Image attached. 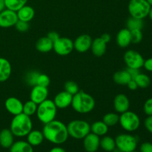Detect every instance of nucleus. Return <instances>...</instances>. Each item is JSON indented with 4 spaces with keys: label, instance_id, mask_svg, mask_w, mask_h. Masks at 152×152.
I'll use <instances>...</instances> for the list:
<instances>
[{
    "label": "nucleus",
    "instance_id": "72a5a7b5",
    "mask_svg": "<svg viewBox=\"0 0 152 152\" xmlns=\"http://www.w3.org/2000/svg\"><path fill=\"white\" fill-rule=\"evenodd\" d=\"M39 74V72L36 71H31L27 73L25 76V81L26 84L32 87L37 86V80H38Z\"/></svg>",
    "mask_w": 152,
    "mask_h": 152
},
{
    "label": "nucleus",
    "instance_id": "7c9ffc66",
    "mask_svg": "<svg viewBox=\"0 0 152 152\" xmlns=\"http://www.w3.org/2000/svg\"><path fill=\"white\" fill-rule=\"evenodd\" d=\"M119 120H120V115L117 113L114 112L107 113L102 117V121L108 127H112V126H116L117 123H119Z\"/></svg>",
    "mask_w": 152,
    "mask_h": 152
},
{
    "label": "nucleus",
    "instance_id": "f704fd0d",
    "mask_svg": "<svg viewBox=\"0 0 152 152\" xmlns=\"http://www.w3.org/2000/svg\"><path fill=\"white\" fill-rule=\"evenodd\" d=\"M64 88L66 92L69 93L70 94H71L72 96L75 95L76 94L78 93L80 91V89H79V86L74 81H68L65 83V86H64Z\"/></svg>",
    "mask_w": 152,
    "mask_h": 152
},
{
    "label": "nucleus",
    "instance_id": "9b49d317",
    "mask_svg": "<svg viewBox=\"0 0 152 152\" xmlns=\"http://www.w3.org/2000/svg\"><path fill=\"white\" fill-rule=\"evenodd\" d=\"M16 12L5 8L0 12V28H8L15 26L18 22Z\"/></svg>",
    "mask_w": 152,
    "mask_h": 152
},
{
    "label": "nucleus",
    "instance_id": "c03bdc74",
    "mask_svg": "<svg viewBox=\"0 0 152 152\" xmlns=\"http://www.w3.org/2000/svg\"><path fill=\"white\" fill-rule=\"evenodd\" d=\"M127 71L129 73V74H130V76L132 77V79H134L135 77H137V76L138 75V74L140 73V69H135V68H127Z\"/></svg>",
    "mask_w": 152,
    "mask_h": 152
},
{
    "label": "nucleus",
    "instance_id": "2f4dec72",
    "mask_svg": "<svg viewBox=\"0 0 152 152\" xmlns=\"http://www.w3.org/2000/svg\"><path fill=\"white\" fill-rule=\"evenodd\" d=\"M144 26L143 19H137V18H134L131 16L129 18L126 22V28H128L130 31L135 29L142 30Z\"/></svg>",
    "mask_w": 152,
    "mask_h": 152
},
{
    "label": "nucleus",
    "instance_id": "aec40b11",
    "mask_svg": "<svg viewBox=\"0 0 152 152\" xmlns=\"http://www.w3.org/2000/svg\"><path fill=\"white\" fill-rule=\"evenodd\" d=\"M18 19L24 22H29L32 20L35 16V10L31 6L25 4L16 11Z\"/></svg>",
    "mask_w": 152,
    "mask_h": 152
},
{
    "label": "nucleus",
    "instance_id": "6ab92c4d",
    "mask_svg": "<svg viewBox=\"0 0 152 152\" xmlns=\"http://www.w3.org/2000/svg\"><path fill=\"white\" fill-rule=\"evenodd\" d=\"M12 74L10 62L4 57H0V83L6 82Z\"/></svg>",
    "mask_w": 152,
    "mask_h": 152
},
{
    "label": "nucleus",
    "instance_id": "4be33fe9",
    "mask_svg": "<svg viewBox=\"0 0 152 152\" xmlns=\"http://www.w3.org/2000/svg\"><path fill=\"white\" fill-rule=\"evenodd\" d=\"M14 142V135L10 129H4L0 132V145L4 148H10Z\"/></svg>",
    "mask_w": 152,
    "mask_h": 152
},
{
    "label": "nucleus",
    "instance_id": "a878e982",
    "mask_svg": "<svg viewBox=\"0 0 152 152\" xmlns=\"http://www.w3.org/2000/svg\"><path fill=\"white\" fill-rule=\"evenodd\" d=\"M9 149L10 152H34V147L24 140L14 142Z\"/></svg>",
    "mask_w": 152,
    "mask_h": 152
},
{
    "label": "nucleus",
    "instance_id": "dca6fc26",
    "mask_svg": "<svg viewBox=\"0 0 152 152\" xmlns=\"http://www.w3.org/2000/svg\"><path fill=\"white\" fill-rule=\"evenodd\" d=\"M99 137L91 132L83 138V146L87 152H96L99 148Z\"/></svg>",
    "mask_w": 152,
    "mask_h": 152
},
{
    "label": "nucleus",
    "instance_id": "f257e3e1",
    "mask_svg": "<svg viewBox=\"0 0 152 152\" xmlns=\"http://www.w3.org/2000/svg\"><path fill=\"white\" fill-rule=\"evenodd\" d=\"M42 132L45 139L55 145L65 143L69 137L67 126L60 120H53L45 124Z\"/></svg>",
    "mask_w": 152,
    "mask_h": 152
},
{
    "label": "nucleus",
    "instance_id": "20e7f679",
    "mask_svg": "<svg viewBox=\"0 0 152 152\" xmlns=\"http://www.w3.org/2000/svg\"><path fill=\"white\" fill-rule=\"evenodd\" d=\"M57 109L53 101L47 99L38 105L36 113L37 119L42 124H47L55 120Z\"/></svg>",
    "mask_w": 152,
    "mask_h": 152
},
{
    "label": "nucleus",
    "instance_id": "f3484780",
    "mask_svg": "<svg viewBox=\"0 0 152 152\" xmlns=\"http://www.w3.org/2000/svg\"><path fill=\"white\" fill-rule=\"evenodd\" d=\"M73 96L65 91L58 93L53 99V102L59 109H65L71 105Z\"/></svg>",
    "mask_w": 152,
    "mask_h": 152
},
{
    "label": "nucleus",
    "instance_id": "2eb2a0df",
    "mask_svg": "<svg viewBox=\"0 0 152 152\" xmlns=\"http://www.w3.org/2000/svg\"><path fill=\"white\" fill-rule=\"evenodd\" d=\"M114 108L117 114H123L129 111L130 108V100L124 94H119L114 99Z\"/></svg>",
    "mask_w": 152,
    "mask_h": 152
},
{
    "label": "nucleus",
    "instance_id": "393cba45",
    "mask_svg": "<svg viewBox=\"0 0 152 152\" xmlns=\"http://www.w3.org/2000/svg\"><path fill=\"white\" fill-rule=\"evenodd\" d=\"M108 126L103 121H96L91 125V132L97 135L99 137L107 134L108 132Z\"/></svg>",
    "mask_w": 152,
    "mask_h": 152
},
{
    "label": "nucleus",
    "instance_id": "a211bd4d",
    "mask_svg": "<svg viewBox=\"0 0 152 152\" xmlns=\"http://www.w3.org/2000/svg\"><path fill=\"white\" fill-rule=\"evenodd\" d=\"M116 41L117 45L120 48L129 47V45L132 43V37H131V31L128 28H123L120 30L117 34Z\"/></svg>",
    "mask_w": 152,
    "mask_h": 152
},
{
    "label": "nucleus",
    "instance_id": "a18cd8bd",
    "mask_svg": "<svg viewBox=\"0 0 152 152\" xmlns=\"http://www.w3.org/2000/svg\"><path fill=\"white\" fill-rule=\"evenodd\" d=\"M127 86L129 88V89H130L132 91H135L138 88L137 84V83L135 82V80L134 79L130 80V82L127 84Z\"/></svg>",
    "mask_w": 152,
    "mask_h": 152
},
{
    "label": "nucleus",
    "instance_id": "39448f33",
    "mask_svg": "<svg viewBox=\"0 0 152 152\" xmlns=\"http://www.w3.org/2000/svg\"><path fill=\"white\" fill-rule=\"evenodd\" d=\"M68 135L75 140H83L91 132V125L86 120H74L67 125Z\"/></svg>",
    "mask_w": 152,
    "mask_h": 152
},
{
    "label": "nucleus",
    "instance_id": "5fc2aeb1",
    "mask_svg": "<svg viewBox=\"0 0 152 152\" xmlns=\"http://www.w3.org/2000/svg\"><path fill=\"white\" fill-rule=\"evenodd\" d=\"M9 152H10V151H9Z\"/></svg>",
    "mask_w": 152,
    "mask_h": 152
},
{
    "label": "nucleus",
    "instance_id": "4c0bfd02",
    "mask_svg": "<svg viewBox=\"0 0 152 152\" xmlns=\"http://www.w3.org/2000/svg\"><path fill=\"white\" fill-rule=\"evenodd\" d=\"M14 27L16 28V29L18 31H19V32L21 33H24L28 31V29H29L30 28V25L29 22L18 20V22H16V24L15 25Z\"/></svg>",
    "mask_w": 152,
    "mask_h": 152
},
{
    "label": "nucleus",
    "instance_id": "864d4df0",
    "mask_svg": "<svg viewBox=\"0 0 152 152\" xmlns=\"http://www.w3.org/2000/svg\"><path fill=\"white\" fill-rule=\"evenodd\" d=\"M131 152H138V151H137L136 150H135V151H131Z\"/></svg>",
    "mask_w": 152,
    "mask_h": 152
},
{
    "label": "nucleus",
    "instance_id": "58836bf2",
    "mask_svg": "<svg viewBox=\"0 0 152 152\" xmlns=\"http://www.w3.org/2000/svg\"><path fill=\"white\" fill-rule=\"evenodd\" d=\"M143 111L147 116H152V97L148 98L143 105Z\"/></svg>",
    "mask_w": 152,
    "mask_h": 152
},
{
    "label": "nucleus",
    "instance_id": "a19ab883",
    "mask_svg": "<svg viewBox=\"0 0 152 152\" xmlns=\"http://www.w3.org/2000/svg\"><path fill=\"white\" fill-rule=\"evenodd\" d=\"M144 126L145 129L149 133L152 134V116H148L144 121Z\"/></svg>",
    "mask_w": 152,
    "mask_h": 152
},
{
    "label": "nucleus",
    "instance_id": "49530a36",
    "mask_svg": "<svg viewBox=\"0 0 152 152\" xmlns=\"http://www.w3.org/2000/svg\"><path fill=\"white\" fill-rule=\"evenodd\" d=\"M100 38L102 39L106 44L111 41V36H110L109 34H103L101 36Z\"/></svg>",
    "mask_w": 152,
    "mask_h": 152
},
{
    "label": "nucleus",
    "instance_id": "bb28decb",
    "mask_svg": "<svg viewBox=\"0 0 152 152\" xmlns=\"http://www.w3.org/2000/svg\"><path fill=\"white\" fill-rule=\"evenodd\" d=\"M113 80L116 84L120 86H127L132 78L127 70H123V71H117L113 76Z\"/></svg>",
    "mask_w": 152,
    "mask_h": 152
},
{
    "label": "nucleus",
    "instance_id": "37998d69",
    "mask_svg": "<svg viewBox=\"0 0 152 152\" xmlns=\"http://www.w3.org/2000/svg\"><path fill=\"white\" fill-rule=\"evenodd\" d=\"M47 37L53 42L56 41V40L58 38H59L60 37H59V34H58L57 32H56V31H50V32H49L48 34Z\"/></svg>",
    "mask_w": 152,
    "mask_h": 152
},
{
    "label": "nucleus",
    "instance_id": "1a4fd4ad",
    "mask_svg": "<svg viewBox=\"0 0 152 152\" xmlns=\"http://www.w3.org/2000/svg\"><path fill=\"white\" fill-rule=\"evenodd\" d=\"M74 49V41L68 37H59L53 42V50L59 56H67Z\"/></svg>",
    "mask_w": 152,
    "mask_h": 152
},
{
    "label": "nucleus",
    "instance_id": "423d86ee",
    "mask_svg": "<svg viewBox=\"0 0 152 152\" xmlns=\"http://www.w3.org/2000/svg\"><path fill=\"white\" fill-rule=\"evenodd\" d=\"M151 7L146 0H130L128 10L132 17L144 19L148 16Z\"/></svg>",
    "mask_w": 152,
    "mask_h": 152
},
{
    "label": "nucleus",
    "instance_id": "79ce46f5",
    "mask_svg": "<svg viewBox=\"0 0 152 152\" xmlns=\"http://www.w3.org/2000/svg\"><path fill=\"white\" fill-rule=\"evenodd\" d=\"M143 68L148 72L152 73V57L145 59L143 64Z\"/></svg>",
    "mask_w": 152,
    "mask_h": 152
},
{
    "label": "nucleus",
    "instance_id": "c9c22d12",
    "mask_svg": "<svg viewBox=\"0 0 152 152\" xmlns=\"http://www.w3.org/2000/svg\"><path fill=\"white\" fill-rule=\"evenodd\" d=\"M131 37H132V43L134 44H138L141 42L143 38L142 30L135 29L131 31Z\"/></svg>",
    "mask_w": 152,
    "mask_h": 152
},
{
    "label": "nucleus",
    "instance_id": "cd10ccee",
    "mask_svg": "<svg viewBox=\"0 0 152 152\" xmlns=\"http://www.w3.org/2000/svg\"><path fill=\"white\" fill-rule=\"evenodd\" d=\"M99 147L107 152H112L116 148L115 139L109 136H103L100 139Z\"/></svg>",
    "mask_w": 152,
    "mask_h": 152
},
{
    "label": "nucleus",
    "instance_id": "f8f14e48",
    "mask_svg": "<svg viewBox=\"0 0 152 152\" xmlns=\"http://www.w3.org/2000/svg\"><path fill=\"white\" fill-rule=\"evenodd\" d=\"M92 38L88 34H81L74 41V48L79 53H86L90 50Z\"/></svg>",
    "mask_w": 152,
    "mask_h": 152
},
{
    "label": "nucleus",
    "instance_id": "8fccbe9b",
    "mask_svg": "<svg viewBox=\"0 0 152 152\" xmlns=\"http://www.w3.org/2000/svg\"><path fill=\"white\" fill-rule=\"evenodd\" d=\"M148 17L150 18V19L152 21V6L151 7V9H150V11H149V13H148Z\"/></svg>",
    "mask_w": 152,
    "mask_h": 152
},
{
    "label": "nucleus",
    "instance_id": "603ef678",
    "mask_svg": "<svg viewBox=\"0 0 152 152\" xmlns=\"http://www.w3.org/2000/svg\"><path fill=\"white\" fill-rule=\"evenodd\" d=\"M146 1H148V4H149L150 5L152 6V0H146Z\"/></svg>",
    "mask_w": 152,
    "mask_h": 152
},
{
    "label": "nucleus",
    "instance_id": "412c9836",
    "mask_svg": "<svg viewBox=\"0 0 152 152\" xmlns=\"http://www.w3.org/2000/svg\"><path fill=\"white\" fill-rule=\"evenodd\" d=\"M106 43L100 37L94 39L92 41L91 47V50L92 53L94 56H98V57L103 56L105 53V52H106Z\"/></svg>",
    "mask_w": 152,
    "mask_h": 152
},
{
    "label": "nucleus",
    "instance_id": "473e14b6",
    "mask_svg": "<svg viewBox=\"0 0 152 152\" xmlns=\"http://www.w3.org/2000/svg\"><path fill=\"white\" fill-rule=\"evenodd\" d=\"M37 107H38V105L30 99V100L27 101L25 103H23V110H22V113L26 114V115L29 116V117H31V116L36 114Z\"/></svg>",
    "mask_w": 152,
    "mask_h": 152
},
{
    "label": "nucleus",
    "instance_id": "09e8293b",
    "mask_svg": "<svg viewBox=\"0 0 152 152\" xmlns=\"http://www.w3.org/2000/svg\"><path fill=\"white\" fill-rule=\"evenodd\" d=\"M5 7V4H4V0H0V12L4 10Z\"/></svg>",
    "mask_w": 152,
    "mask_h": 152
},
{
    "label": "nucleus",
    "instance_id": "e433bc0d",
    "mask_svg": "<svg viewBox=\"0 0 152 152\" xmlns=\"http://www.w3.org/2000/svg\"><path fill=\"white\" fill-rule=\"evenodd\" d=\"M50 80L48 76L45 74H42V73H40L39 75L38 80H37V86L48 88L49 85H50Z\"/></svg>",
    "mask_w": 152,
    "mask_h": 152
},
{
    "label": "nucleus",
    "instance_id": "ddd939ff",
    "mask_svg": "<svg viewBox=\"0 0 152 152\" xmlns=\"http://www.w3.org/2000/svg\"><path fill=\"white\" fill-rule=\"evenodd\" d=\"M4 107L8 113L13 116L22 114L23 110V103L22 101L15 96L8 97L4 102Z\"/></svg>",
    "mask_w": 152,
    "mask_h": 152
},
{
    "label": "nucleus",
    "instance_id": "ea45409f",
    "mask_svg": "<svg viewBox=\"0 0 152 152\" xmlns=\"http://www.w3.org/2000/svg\"><path fill=\"white\" fill-rule=\"evenodd\" d=\"M140 152H152V143L150 142H142L140 147Z\"/></svg>",
    "mask_w": 152,
    "mask_h": 152
},
{
    "label": "nucleus",
    "instance_id": "f03ea898",
    "mask_svg": "<svg viewBox=\"0 0 152 152\" xmlns=\"http://www.w3.org/2000/svg\"><path fill=\"white\" fill-rule=\"evenodd\" d=\"M95 104V99L91 95L80 91L73 96L71 106L77 113L86 114L91 112L94 109Z\"/></svg>",
    "mask_w": 152,
    "mask_h": 152
},
{
    "label": "nucleus",
    "instance_id": "c85d7f7f",
    "mask_svg": "<svg viewBox=\"0 0 152 152\" xmlns=\"http://www.w3.org/2000/svg\"><path fill=\"white\" fill-rule=\"evenodd\" d=\"M28 1V0H4V4L6 8L16 12L27 4Z\"/></svg>",
    "mask_w": 152,
    "mask_h": 152
},
{
    "label": "nucleus",
    "instance_id": "9d476101",
    "mask_svg": "<svg viewBox=\"0 0 152 152\" xmlns=\"http://www.w3.org/2000/svg\"><path fill=\"white\" fill-rule=\"evenodd\" d=\"M125 63L127 65V68L140 69L143 67L144 59L143 56L138 51L134 50H129L125 53L123 56Z\"/></svg>",
    "mask_w": 152,
    "mask_h": 152
},
{
    "label": "nucleus",
    "instance_id": "b1692460",
    "mask_svg": "<svg viewBox=\"0 0 152 152\" xmlns=\"http://www.w3.org/2000/svg\"><path fill=\"white\" fill-rule=\"evenodd\" d=\"M53 42L47 37H41L36 43V48L40 53H48L53 50Z\"/></svg>",
    "mask_w": 152,
    "mask_h": 152
},
{
    "label": "nucleus",
    "instance_id": "de8ad7c7",
    "mask_svg": "<svg viewBox=\"0 0 152 152\" xmlns=\"http://www.w3.org/2000/svg\"><path fill=\"white\" fill-rule=\"evenodd\" d=\"M49 152H66V151H65V150L63 148H62V147L56 146L52 148Z\"/></svg>",
    "mask_w": 152,
    "mask_h": 152
},
{
    "label": "nucleus",
    "instance_id": "0eeeda50",
    "mask_svg": "<svg viewBox=\"0 0 152 152\" xmlns=\"http://www.w3.org/2000/svg\"><path fill=\"white\" fill-rule=\"evenodd\" d=\"M119 123L120 126L127 132H134L140 126V118L139 116L132 111H127L120 114Z\"/></svg>",
    "mask_w": 152,
    "mask_h": 152
},
{
    "label": "nucleus",
    "instance_id": "6e6552de",
    "mask_svg": "<svg viewBox=\"0 0 152 152\" xmlns=\"http://www.w3.org/2000/svg\"><path fill=\"white\" fill-rule=\"evenodd\" d=\"M116 148L123 152L135 151L137 147V139L130 134H120L115 138Z\"/></svg>",
    "mask_w": 152,
    "mask_h": 152
},
{
    "label": "nucleus",
    "instance_id": "c756f323",
    "mask_svg": "<svg viewBox=\"0 0 152 152\" xmlns=\"http://www.w3.org/2000/svg\"><path fill=\"white\" fill-rule=\"evenodd\" d=\"M134 80L137 84L138 88H147L149 87L151 83V78L147 74H142V73H140Z\"/></svg>",
    "mask_w": 152,
    "mask_h": 152
},
{
    "label": "nucleus",
    "instance_id": "3c124183",
    "mask_svg": "<svg viewBox=\"0 0 152 152\" xmlns=\"http://www.w3.org/2000/svg\"><path fill=\"white\" fill-rule=\"evenodd\" d=\"M112 152H123V151H120V149H118V148H116L115 149H114V151H113Z\"/></svg>",
    "mask_w": 152,
    "mask_h": 152
},
{
    "label": "nucleus",
    "instance_id": "7ed1b4c3",
    "mask_svg": "<svg viewBox=\"0 0 152 152\" xmlns=\"http://www.w3.org/2000/svg\"><path fill=\"white\" fill-rule=\"evenodd\" d=\"M32 129L33 123L31 117L23 113L14 116L10 125V130L16 137H26Z\"/></svg>",
    "mask_w": 152,
    "mask_h": 152
},
{
    "label": "nucleus",
    "instance_id": "5701e85b",
    "mask_svg": "<svg viewBox=\"0 0 152 152\" xmlns=\"http://www.w3.org/2000/svg\"><path fill=\"white\" fill-rule=\"evenodd\" d=\"M26 137L27 142L30 145H32L33 147H36L41 145L45 140L42 132H40L39 130H33L32 129Z\"/></svg>",
    "mask_w": 152,
    "mask_h": 152
},
{
    "label": "nucleus",
    "instance_id": "4468645a",
    "mask_svg": "<svg viewBox=\"0 0 152 152\" xmlns=\"http://www.w3.org/2000/svg\"><path fill=\"white\" fill-rule=\"evenodd\" d=\"M48 88L39 86H35L32 88L30 94V99L37 103V105L44 102L48 99Z\"/></svg>",
    "mask_w": 152,
    "mask_h": 152
}]
</instances>
